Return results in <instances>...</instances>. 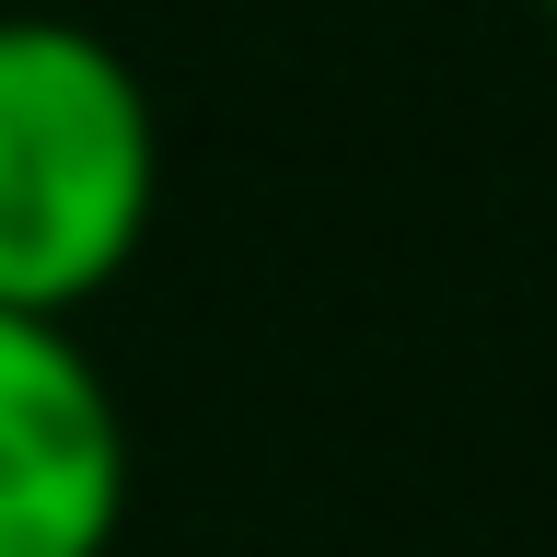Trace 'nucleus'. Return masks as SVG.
Instances as JSON below:
<instances>
[{
  "label": "nucleus",
  "instance_id": "1",
  "mask_svg": "<svg viewBox=\"0 0 557 557\" xmlns=\"http://www.w3.org/2000/svg\"><path fill=\"white\" fill-rule=\"evenodd\" d=\"M163 198V128L94 24L0 12V302L82 313L128 278Z\"/></svg>",
  "mask_w": 557,
  "mask_h": 557
},
{
  "label": "nucleus",
  "instance_id": "2",
  "mask_svg": "<svg viewBox=\"0 0 557 557\" xmlns=\"http://www.w3.org/2000/svg\"><path fill=\"white\" fill-rule=\"evenodd\" d=\"M128 522V418L59 313L0 302V557H104Z\"/></svg>",
  "mask_w": 557,
  "mask_h": 557
},
{
  "label": "nucleus",
  "instance_id": "3",
  "mask_svg": "<svg viewBox=\"0 0 557 557\" xmlns=\"http://www.w3.org/2000/svg\"><path fill=\"white\" fill-rule=\"evenodd\" d=\"M546 24H557V0H546Z\"/></svg>",
  "mask_w": 557,
  "mask_h": 557
}]
</instances>
